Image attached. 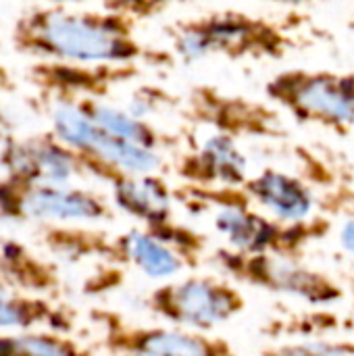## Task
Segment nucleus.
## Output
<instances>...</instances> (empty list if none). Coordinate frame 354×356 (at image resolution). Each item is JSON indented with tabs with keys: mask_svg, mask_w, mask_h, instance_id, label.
<instances>
[{
	"mask_svg": "<svg viewBox=\"0 0 354 356\" xmlns=\"http://www.w3.org/2000/svg\"><path fill=\"white\" fill-rule=\"evenodd\" d=\"M167 10V4H117L106 13L48 10L35 19V42L46 52L98 67H169V50L138 38V21Z\"/></svg>",
	"mask_w": 354,
	"mask_h": 356,
	"instance_id": "obj_1",
	"label": "nucleus"
},
{
	"mask_svg": "<svg viewBox=\"0 0 354 356\" xmlns=\"http://www.w3.org/2000/svg\"><path fill=\"white\" fill-rule=\"evenodd\" d=\"M303 17L215 8L175 19L165 31L169 52L184 63L207 58L282 60L300 46Z\"/></svg>",
	"mask_w": 354,
	"mask_h": 356,
	"instance_id": "obj_2",
	"label": "nucleus"
},
{
	"mask_svg": "<svg viewBox=\"0 0 354 356\" xmlns=\"http://www.w3.org/2000/svg\"><path fill=\"white\" fill-rule=\"evenodd\" d=\"M265 98L298 125L336 136L354 131V71L325 67H288L263 86Z\"/></svg>",
	"mask_w": 354,
	"mask_h": 356,
	"instance_id": "obj_3",
	"label": "nucleus"
},
{
	"mask_svg": "<svg viewBox=\"0 0 354 356\" xmlns=\"http://www.w3.org/2000/svg\"><path fill=\"white\" fill-rule=\"evenodd\" d=\"M211 261L217 265L221 275L234 284L288 296L311 307H334L346 298V290L336 277L300 259L248 254L219 246L211 252Z\"/></svg>",
	"mask_w": 354,
	"mask_h": 356,
	"instance_id": "obj_4",
	"label": "nucleus"
},
{
	"mask_svg": "<svg viewBox=\"0 0 354 356\" xmlns=\"http://www.w3.org/2000/svg\"><path fill=\"white\" fill-rule=\"evenodd\" d=\"M144 305L148 313L165 325L213 334L238 319L246 311L248 300L244 292L223 275L192 273L154 286L146 294Z\"/></svg>",
	"mask_w": 354,
	"mask_h": 356,
	"instance_id": "obj_5",
	"label": "nucleus"
},
{
	"mask_svg": "<svg viewBox=\"0 0 354 356\" xmlns=\"http://www.w3.org/2000/svg\"><path fill=\"white\" fill-rule=\"evenodd\" d=\"M169 111L184 121L209 127L234 140H284L288 129L282 113L263 100L230 94L213 83H196L186 94L173 96Z\"/></svg>",
	"mask_w": 354,
	"mask_h": 356,
	"instance_id": "obj_6",
	"label": "nucleus"
},
{
	"mask_svg": "<svg viewBox=\"0 0 354 356\" xmlns=\"http://www.w3.org/2000/svg\"><path fill=\"white\" fill-rule=\"evenodd\" d=\"M213 227L225 240L223 246L238 252L275 254L303 261L309 246L323 242L332 234L334 219L315 213L300 221H284L261 213L255 207H236L215 211Z\"/></svg>",
	"mask_w": 354,
	"mask_h": 356,
	"instance_id": "obj_7",
	"label": "nucleus"
},
{
	"mask_svg": "<svg viewBox=\"0 0 354 356\" xmlns=\"http://www.w3.org/2000/svg\"><path fill=\"white\" fill-rule=\"evenodd\" d=\"M102 344L115 356H242L223 336L173 325H144L121 313L96 311Z\"/></svg>",
	"mask_w": 354,
	"mask_h": 356,
	"instance_id": "obj_8",
	"label": "nucleus"
},
{
	"mask_svg": "<svg viewBox=\"0 0 354 356\" xmlns=\"http://www.w3.org/2000/svg\"><path fill=\"white\" fill-rule=\"evenodd\" d=\"M52 125L56 138L88 163L113 167L131 175H159L165 167L163 154L144 150L104 131L77 106V102L58 104L52 111Z\"/></svg>",
	"mask_w": 354,
	"mask_h": 356,
	"instance_id": "obj_9",
	"label": "nucleus"
},
{
	"mask_svg": "<svg viewBox=\"0 0 354 356\" xmlns=\"http://www.w3.org/2000/svg\"><path fill=\"white\" fill-rule=\"evenodd\" d=\"M65 248L73 257H100L117 265L131 267L148 277H169L188 269L186 263L148 232L131 229L117 236L102 232H69Z\"/></svg>",
	"mask_w": 354,
	"mask_h": 356,
	"instance_id": "obj_10",
	"label": "nucleus"
},
{
	"mask_svg": "<svg viewBox=\"0 0 354 356\" xmlns=\"http://www.w3.org/2000/svg\"><path fill=\"white\" fill-rule=\"evenodd\" d=\"M86 169L108 181L115 207L136 219L152 238L165 236L179 223L173 186H169L163 175H131L94 163H86Z\"/></svg>",
	"mask_w": 354,
	"mask_h": 356,
	"instance_id": "obj_11",
	"label": "nucleus"
},
{
	"mask_svg": "<svg viewBox=\"0 0 354 356\" xmlns=\"http://www.w3.org/2000/svg\"><path fill=\"white\" fill-rule=\"evenodd\" d=\"M171 171L184 186L194 188H240L250 177L240 142L221 134L173 154Z\"/></svg>",
	"mask_w": 354,
	"mask_h": 356,
	"instance_id": "obj_12",
	"label": "nucleus"
},
{
	"mask_svg": "<svg viewBox=\"0 0 354 356\" xmlns=\"http://www.w3.org/2000/svg\"><path fill=\"white\" fill-rule=\"evenodd\" d=\"M240 192L248 198L250 207H259L284 221L307 219L317 209V194L307 179L273 167L252 173L240 186Z\"/></svg>",
	"mask_w": 354,
	"mask_h": 356,
	"instance_id": "obj_13",
	"label": "nucleus"
},
{
	"mask_svg": "<svg viewBox=\"0 0 354 356\" xmlns=\"http://www.w3.org/2000/svg\"><path fill=\"white\" fill-rule=\"evenodd\" d=\"M17 209L40 221L96 223L113 219V209L102 196L69 186H35L19 196Z\"/></svg>",
	"mask_w": 354,
	"mask_h": 356,
	"instance_id": "obj_14",
	"label": "nucleus"
},
{
	"mask_svg": "<svg viewBox=\"0 0 354 356\" xmlns=\"http://www.w3.org/2000/svg\"><path fill=\"white\" fill-rule=\"evenodd\" d=\"M77 106L104 131L150 152H159V154L171 152L173 156L196 142L192 136H184L182 131H167L163 127H156L146 117L111 106L96 98H81Z\"/></svg>",
	"mask_w": 354,
	"mask_h": 356,
	"instance_id": "obj_15",
	"label": "nucleus"
},
{
	"mask_svg": "<svg viewBox=\"0 0 354 356\" xmlns=\"http://www.w3.org/2000/svg\"><path fill=\"white\" fill-rule=\"evenodd\" d=\"M6 167L35 186H67L75 175L88 173L83 159L63 142L31 140L8 146L4 152Z\"/></svg>",
	"mask_w": 354,
	"mask_h": 356,
	"instance_id": "obj_16",
	"label": "nucleus"
},
{
	"mask_svg": "<svg viewBox=\"0 0 354 356\" xmlns=\"http://www.w3.org/2000/svg\"><path fill=\"white\" fill-rule=\"evenodd\" d=\"M0 356H94L71 340L56 336H19L0 340Z\"/></svg>",
	"mask_w": 354,
	"mask_h": 356,
	"instance_id": "obj_17",
	"label": "nucleus"
},
{
	"mask_svg": "<svg viewBox=\"0 0 354 356\" xmlns=\"http://www.w3.org/2000/svg\"><path fill=\"white\" fill-rule=\"evenodd\" d=\"M259 356H354V340H296L269 344L259 350Z\"/></svg>",
	"mask_w": 354,
	"mask_h": 356,
	"instance_id": "obj_18",
	"label": "nucleus"
},
{
	"mask_svg": "<svg viewBox=\"0 0 354 356\" xmlns=\"http://www.w3.org/2000/svg\"><path fill=\"white\" fill-rule=\"evenodd\" d=\"M317 211L330 219L346 217L354 219V181H334L325 184V190L317 196Z\"/></svg>",
	"mask_w": 354,
	"mask_h": 356,
	"instance_id": "obj_19",
	"label": "nucleus"
},
{
	"mask_svg": "<svg viewBox=\"0 0 354 356\" xmlns=\"http://www.w3.org/2000/svg\"><path fill=\"white\" fill-rule=\"evenodd\" d=\"M29 321L27 311L8 292L0 288V327H19Z\"/></svg>",
	"mask_w": 354,
	"mask_h": 356,
	"instance_id": "obj_20",
	"label": "nucleus"
},
{
	"mask_svg": "<svg viewBox=\"0 0 354 356\" xmlns=\"http://www.w3.org/2000/svg\"><path fill=\"white\" fill-rule=\"evenodd\" d=\"M340 242L346 248V252L354 257V219H346L344 225L340 227Z\"/></svg>",
	"mask_w": 354,
	"mask_h": 356,
	"instance_id": "obj_21",
	"label": "nucleus"
}]
</instances>
